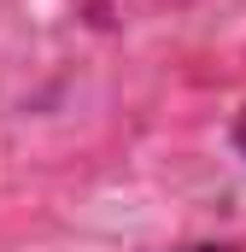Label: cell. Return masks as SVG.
<instances>
[{
    "mask_svg": "<svg viewBox=\"0 0 246 252\" xmlns=\"http://www.w3.org/2000/svg\"><path fill=\"white\" fill-rule=\"evenodd\" d=\"M229 141H235V153L246 158V106L235 112V124H229Z\"/></svg>",
    "mask_w": 246,
    "mask_h": 252,
    "instance_id": "1",
    "label": "cell"
},
{
    "mask_svg": "<svg viewBox=\"0 0 246 252\" xmlns=\"http://www.w3.org/2000/svg\"><path fill=\"white\" fill-rule=\"evenodd\" d=\"M182 252H246V247H182Z\"/></svg>",
    "mask_w": 246,
    "mask_h": 252,
    "instance_id": "2",
    "label": "cell"
}]
</instances>
